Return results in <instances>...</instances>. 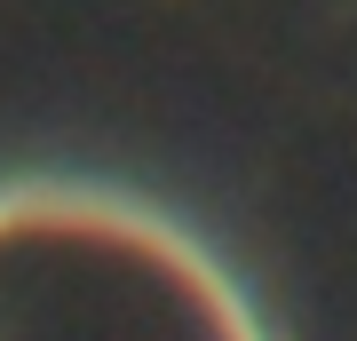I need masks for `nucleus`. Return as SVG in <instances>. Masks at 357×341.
Segmentation results:
<instances>
[{
    "label": "nucleus",
    "mask_w": 357,
    "mask_h": 341,
    "mask_svg": "<svg viewBox=\"0 0 357 341\" xmlns=\"http://www.w3.org/2000/svg\"><path fill=\"white\" fill-rule=\"evenodd\" d=\"M0 341H262L215 254L112 190H0Z\"/></svg>",
    "instance_id": "1"
}]
</instances>
